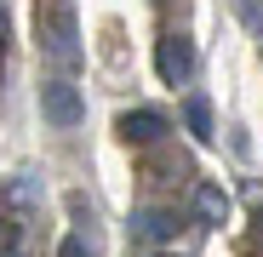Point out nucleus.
I'll return each instance as SVG.
<instances>
[{
    "instance_id": "dca6fc26",
    "label": "nucleus",
    "mask_w": 263,
    "mask_h": 257,
    "mask_svg": "<svg viewBox=\"0 0 263 257\" xmlns=\"http://www.w3.org/2000/svg\"><path fill=\"white\" fill-rule=\"evenodd\" d=\"M155 6H166V0H155Z\"/></svg>"
},
{
    "instance_id": "f8f14e48",
    "label": "nucleus",
    "mask_w": 263,
    "mask_h": 257,
    "mask_svg": "<svg viewBox=\"0 0 263 257\" xmlns=\"http://www.w3.org/2000/svg\"><path fill=\"white\" fill-rule=\"evenodd\" d=\"M58 257H92V246H86V234H63Z\"/></svg>"
},
{
    "instance_id": "9b49d317",
    "label": "nucleus",
    "mask_w": 263,
    "mask_h": 257,
    "mask_svg": "<svg viewBox=\"0 0 263 257\" xmlns=\"http://www.w3.org/2000/svg\"><path fill=\"white\" fill-rule=\"evenodd\" d=\"M69 218H74V223H80V229H92V200H86V194H80V189H74V194H69Z\"/></svg>"
},
{
    "instance_id": "2eb2a0df",
    "label": "nucleus",
    "mask_w": 263,
    "mask_h": 257,
    "mask_svg": "<svg viewBox=\"0 0 263 257\" xmlns=\"http://www.w3.org/2000/svg\"><path fill=\"white\" fill-rule=\"evenodd\" d=\"M149 257H183V251H172V246H155V251H149Z\"/></svg>"
},
{
    "instance_id": "f257e3e1",
    "label": "nucleus",
    "mask_w": 263,
    "mask_h": 257,
    "mask_svg": "<svg viewBox=\"0 0 263 257\" xmlns=\"http://www.w3.org/2000/svg\"><path fill=\"white\" fill-rule=\"evenodd\" d=\"M34 46L63 74L80 69V29H74V6L69 0H34Z\"/></svg>"
},
{
    "instance_id": "1a4fd4ad",
    "label": "nucleus",
    "mask_w": 263,
    "mask_h": 257,
    "mask_svg": "<svg viewBox=\"0 0 263 257\" xmlns=\"http://www.w3.org/2000/svg\"><path fill=\"white\" fill-rule=\"evenodd\" d=\"M17 246H23V223H17V211L0 206V257H17Z\"/></svg>"
},
{
    "instance_id": "7ed1b4c3",
    "label": "nucleus",
    "mask_w": 263,
    "mask_h": 257,
    "mask_svg": "<svg viewBox=\"0 0 263 257\" xmlns=\"http://www.w3.org/2000/svg\"><path fill=\"white\" fill-rule=\"evenodd\" d=\"M195 69H200V52H195V40H189L183 29L160 34V46H155V74H160L166 86H189V80H195Z\"/></svg>"
},
{
    "instance_id": "f03ea898",
    "label": "nucleus",
    "mask_w": 263,
    "mask_h": 257,
    "mask_svg": "<svg viewBox=\"0 0 263 257\" xmlns=\"http://www.w3.org/2000/svg\"><path fill=\"white\" fill-rule=\"evenodd\" d=\"M40 114H46V126H58V132H74V126L86 120V97H80V86H74L69 74L40 80Z\"/></svg>"
},
{
    "instance_id": "39448f33",
    "label": "nucleus",
    "mask_w": 263,
    "mask_h": 257,
    "mask_svg": "<svg viewBox=\"0 0 263 257\" xmlns=\"http://www.w3.org/2000/svg\"><path fill=\"white\" fill-rule=\"evenodd\" d=\"M166 132H172L166 109H149V103L126 109V114L115 120V137H120L126 149H160V143H166Z\"/></svg>"
},
{
    "instance_id": "9d476101",
    "label": "nucleus",
    "mask_w": 263,
    "mask_h": 257,
    "mask_svg": "<svg viewBox=\"0 0 263 257\" xmlns=\"http://www.w3.org/2000/svg\"><path fill=\"white\" fill-rule=\"evenodd\" d=\"M235 12H240V23L263 40V0H235Z\"/></svg>"
},
{
    "instance_id": "20e7f679",
    "label": "nucleus",
    "mask_w": 263,
    "mask_h": 257,
    "mask_svg": "<svg viewBox=\"0 0 263 257\" xmlns=\"http://www.w3.org/2000/svg\"><path fill=\"white\" fill-rule=\"evenodd\" d=\"M178 229H183V206H138L126 218V234L138 246H172Z\"/></svg>"
},
{
    "instance_id": "423d86ee",
    "label": "nucleus",
    "mask_w": 263,
    "mask_h": 257,
    "mask_svg": "<svg viewBox=\"0 0 263 257\" xmlns=\"http://www.w3.org/2000/svg\"><path fill=\"white\" fill-rule=\"evenodd\" d=\"M223 218H229V194L200 177V183H195V223H200V229H217Z\"/></svg>"
},
{
    "instance_id": "0eeeda50",
    "label": "nucleus",
    "mask_w": 263,
    "mask_h": 257,
    "mask_svg": "<svg viewBox=\"0 0 263 257\" xmlns=\"http://www.w3.org/2000/svg\"><path fill=\"white\" fill-rule=\"evenodd\" d=\"M183 126H189V137H195V143H212V137H217L206 92H189V97H183Z\"/></svg>"
},
{
    "instance_id": "ddd939ff",
    "label": "nucleus",
    "mask_w": 263,
    "mask_h": 257,
    "mask_svg": "<svg viewBox=\"0 0 263 257\" xmlns=\"http://www.w3.org/2000/svg\"><path fill=\"white\" fill-rule=\"evenodd\" d=\"M252 223H257V229H252V240H246V251H252V257H263V211H257Z\"/></svg>"
},
{
    "instance_id": "4468645a",
    "label": "nucleus",
    "mask_w": 263,
    "mask_h": 257,
    "mask_svg": "<svg viewBox=\"0 0 263 257\" xmlns=\"http://www.w3.org/2000/svg\"><path fill=\"white\" fill-rule=\"evenodd\" d=\"M6 46H12V29H6V12H0V74H6Z\"/></svg>"
},
{
    "instance_id": "6e6552de",
    "label": "nucleus",
    "mask_w": 263,
    "mask_h": 257,
    "mask_svg": "<svg viewBox=\"0 0 263 257\" xmlns=\"http://www.w3.org/2000/svg\"><path fill=\"white\" fill-rule=\"evenodd\" d=\"M0 206H6V211H34V206H40V183H34V171H17V177L0 189Z\"/></svg>"
}]
</instances>
